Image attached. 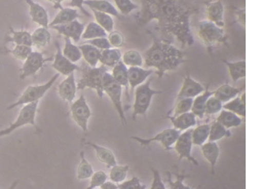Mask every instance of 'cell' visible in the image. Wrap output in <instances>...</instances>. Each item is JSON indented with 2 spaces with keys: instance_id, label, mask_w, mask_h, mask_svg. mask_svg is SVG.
<instances>
[{
  "instance_id": "26",
  "label": "cell",
  "mask_w": 263,
  "mask_h": 189,
  "mask_svg": "<svg viewBox=\"0 0 263 189\" xmlns=\"http://www.w3.org/2000/svg\"><path fill=\"white\" fill-rule=\"evenodd\" d=\"M213 94V92L209 90V84L205 87V90L203 93L197 96L196 98L193 99V104H192V108L191 112L197 118L203 119L205 114V104L209 100V97H211Z\"/></svg>"
},
{
  "instance_id": "12",
  "label": "cell",
  "mask_w": 263,
  "mask_h": 189,
  "mask_svg": "<svg viewBox=\"0 0 263 189\" xmlns=\"http://www.w3.org/2000/svg\"><path fill=\"white\" fill-rule=\"evenodd\" d=\"M49 61H53V58H45L44 54L39 51H32L30 55L24 60V66L22 68L21 79H25L29 77H35L37 72L43 69L45 64Z\"/></svg>"
},
{
  "instance_id": "11",
  "label": "cell",
  "mask_w": 263,
  "mask_h": 189,
  "mask_svg": "<svg viewBox=\"0 0 263 189\" xmlns=\"http://www.w3.org/2000/svg\"><path fill=\"white\" fill-rule=\"evenodd\" d=\"M191 136H192V128L181 131L173 147L178 155V161L185 158L189 162L193 163L194 165L198 166L199 162L192 156L193 143H192Z\"/></svg>"
},
{
  "instance_id": "40",
  "label": "cell",
  "mask_w": 263,
  "mask_h": 189,
  "mask_svg": "<svg viewBox=\"0 0 263 189\" xmlns=\"http://www.w3.org/2000/svg\"><path fill=\"white\" fill-rule=\"evenodd\" d=\"M122 61L126 67H142L144 65L143 56L136 50H127L122 55Z\"/></svg>"
},
{
  "instance_id": "9",
  "label": "cell",
  "mask_w": 263,
  "mask_h": 189,
  "mask_svg": "<svg viewBox=\"0 0 263 189\" xmlns=\"http://www.w3.org/2000/svg\"><path fill=\"white\" fill-rule=\"evenodd\" d=\"M70 115L84 134H88V123L93 116V113L87 103L85 96L80 94L78 100H74L70 105Z\"/></svg>"
},
{
  "instance_id": "55",
  "label": "cell",
  "mask_w": 263,
  "mask_h": 189,
  "mask_svg": "<svg viewBox=\"0 0 263 189\" xmlns=\"http://www.w3.org/2000/svg\"><path fill=\"white\" fill-rule=\"evenodd\" d=\"M101 189H119L118 184L111 181H106L101 186Z\"/></svg>"
},
{
  "instance_id": "31",
  "label": "cell",
  "mask_w": 263,
  "mask_h": 189,
  "mask_svg": "<svg viewBox=\"0 0 263 189\" xmlns=\"http://www.w3.org/2000/svg\"><path fill=\"white\" fill-rule=\"evenodd\" d=\"M12 36H7L5 38V44L7 43H15L20 46H28L32 47L31 33L26 30H18L16 31L12 26H9Z\"/></svg>"
},
{
  "instance_id": "34",
  "label": "cell",
  "mask_w": 263,
  "mask_h": 189,
  "mask_svg": "<svg viewBox=\"0 0 263 189\" xmlns=\"http://www.w3.org/2000/svg\"><path fill=\"white\" fill-rule=\"evenodd\" d=\"M62 53L63 55L70 60V62L74 64L79 62L82 58V54H81L79 47L72 44L71 40L66 38V37H65V46L63 48Z\"/></svg>"
},
{
  "instance_id": "54",
  "label": "cell",
  "mask_w": 263,
  "mask_h": 189,
  "mask_svg": "<svg viewBox=\"0 0 263 189\" xmlns=\"http://www.w3.org/2000/svg\"><path fill=\"white\" fill-rule=\"evenodd\" d=\"M235 16L238 20V23L241 24L242 26H245V9H237L235 11Z\"/></svg>"
},
{
  "instance_id": "49",
  "label": "cell",
  "mask_w": 263,
  "mask_h": 189,
  "mask_svg": "<svg viewBox=\"0 0 263 189\" xmlns=\"http://www.w3.org/2000/svg\"><path fill=\"white\" fill-rule=\"evenodd\" d=\"M107 40L111 47L120 48L124 45V37L123 34L118 30H113L107 34Z\"/></svg>"
},
{
  "instance_id": "48",
  "label": "cell",
  "mask_w": 263,
  "mask_h": 189,
  "mask_svg": "<svg viewBox=\"0 0 263 189\" xmlns=\"http://www.w3.org/2000/svg\"><path fill=\"white\" fill-rule=\"evenodd\" d=\"M90 179H91L90 184L87 189H95L97 187H101V185L107 181L108 176L103 171H98V172H93Z\"/></svg>"
},
{
  "instance_id": "19",
  "label": "cell",
  "mask_w": 263,
  "mask_h": 189,
  "mask_svg": "<svg viewBox=\"0 0 263 189\" xmlns=\"http://www.w3.org/2000/svg\"><path fill=\"white\" fill-rule=\"evenodd\" d=\"M25 2L29 6V15L31 16L32 22L39 24L42 27L48 28L49 22L47 10L34 0H25Z\"/></svg>"
},
{
  "instance_id": "25",
  "label": "cell",
  "mask_w": 263,
  "mask_h": 189,
  "mask_svg": "<svg viewBox=\"0 0 263 189\" xmlns=\"http://www.w3.org/2000/svg\"><path fill=\"white\" fill-rule=\"evenodd\" d=\"M84 5L95 11L108 14L110 16H116L119 18L122 17L116 7L108 0H85Z\"/></svg>"
},
{
  "instance_id": "41",
  "label": "cell",
  "mask_w": 263,
  "mask_h": 189,
  "mask_svg": "<svg viewBox=\"0 0 263 189\" xmlns=\"http://www.w3.org/2000/svg\"><path fill=\"white\" fill-rule=\"evenodd\" d=\"M92 11H93L96 23L101 26L105 31L107 32V34L114 30L113 16H110L108 14H105V13H101V12L95 11V10H92Z\"/></svg>"
},
{
  "instance_id": "20",
  "label": "cell",
  "mask_w": 263,
  "mask_h": 189,
  "mask_svg": "<svg viewBox=\"0 0 263 189\" xmlns=\"http://www.w3.org/2000/svg\"><path fill=\"white\" fill-rule=\"evenodd\" d=\"M245 89H246L245 85L242 87H234L230 85L229 83H226L216 89L213 92V96L216 97L220 102L226 103L232 99L238 97L243 92H245Z\"/></svg>"
},
{
  "instance_id": "5",
  "label": "cell",
  "mask_w": 263,
  "mask_h": 189,
  "mask_svg": "<svg viewBox=\"0 0 263 189\" xmlns=\"http://www.w3.org/2000/svg\"><path fill=\"white\" fill-rule=\"evenodd\" d=\"M152 79H147L143 84L135 88L134 92V103L132 119L136 120L137 116H146L151 106L153 98L155 94H162L163 91L154 90L152 86Z\"/></svg>"
},
{
  "instance_id": "58",
  "label": "cell",
  "mask_w": 263,
  "mask_h": 189,
  "mask_svg": "<svg viewBox=\"0 0 263 189\" xmlns=\"http://www.w3.org/2000/svg\"><path fill=\"white\" fill-rule=\"evenodd\" d=\"M64 1H65V0H60V3H62Z\"/></svg>"
},
{
  "instance_id": "30",
  "label": "cell",
  "mask_w": 263,
  "mask_h": 189,
  "mask_svg": "<svg viewBox=\"0 0 263 189\" xmlns=\"http://www.w3.org/2000/svg\"><path fill=\"white\" fill-rule=\"evenodd\" d=\"M79 48H80L82 57L85 60L86 64H88L92 68H96L98 66V64L100 63L101 50L89 44H83V45L79 46Z\"/></svg>"
},
{
  "instance_id": "42",
  "label": "cell",
  "mask_w": 263,
  "mask_h": 189,
  "mask_svg": "<svg viewBox=\"0 0 263 189\" xmlns=\"http://www.w3.org/2000/svg\"><path fill=\"white\" fill-rule=\"evenodd\" d=\"M110 174H109V179L110 181L115 182L117 184L123 182L126 180L127 174L129 171V166L128 165H117L113 166L110 168Z\"/></svg>"
},
{
  "instance_id": "57",
  "label": "cell",
  "mask_w": 263,
  "mask_h": 189,
  "mask_svg": "<svg viewBox=\"0 0 263 189\" xmlns=\"http://www.w3.org/2000/svg\"><path fill=\"white\" fill-rule=\"evenodd\" d=\"M17 184H18V181H14V182L12 183V185H11L8 189H16V186H17Z\"/></svg>"
},
{
  "instance_id": "18",
  "label": "cell",
  "mask_w": 263,
  "mask_h": 189,
  "mask_svg": "<svg viewBox=\"0 0 263 189\" xmlns=\"http://www.w3.org/2000/svg\"><path fill=\"white\" fill-rule=\"evenodd\" d=\"M128 71V83L129 89L133 92L135 88L143 84L155 71L153 69H143L142 67H129Z\"/></svg>"
},
{
  "instance_id": "7",
  "label": "cell",
  "mask_w": 263,
  "mask_h": 189,
  "mask_svg": "<svg viewBox=\"0 0 263 189\" xmlns=\"http://www.w3.org/2000/svg\"><path fill=\"white\" fill-rule=\"evenodd\" d=\"M60 77L59 73L54 74L51 79H49L47 82L44 84H40V85H30L27 87L24 91V93L22 96L17 99L16 103L10 104L7 109L11 110L17 106H22L24 104H28V103H35V102H40V100L42 98H44V96L47 94V91L53 86L55 81Z\"/></svg>"
},
{
  "instance_id": "32",
  "label": "cell",
  "mask_w": 263,
  "mask_h": 189,
  "mask_svg": "<svg viewBox=\"0 0 263 189\" xmlns=\"http://www.w3.org/2000/svg\"><path fill=\"white\" fill-rule=\"evenodd\" d=\"M219 113L220 114L216 121L222 126H224L227 129H230L232 127H238L243 123V118L237 116L236 114L232 113L231 111L222 109Z\"/></svg>"
},
{
  "instance_id": "1",
  "label": "cell",
  "mask_w": 263,
  "mask_h": 189,
  "mask_svg": "<svg viewBox=\"0 0 263 189\" xmlns=\"http://www.w3.org/2000/svg\"><path fill=\"white\" fill-rule=\"evenodd\" d=\"M140 11L135 15L139 26H145L153 21L163 35L174 36L182 47L195 44L190 20L200 13L196 0H138Z\"/></svg>"
},
{
  "instance_id": "14",
  "label": "cell",
  "mask_w": 263,
  "mask_h": 189,
  "mask_svg": "<svg viewBox=\"0 0 263 189\" xmlns=\"http://www.w3.org/2000/svg\"><path fill=\"white\" fill-rule=\"evenodd\" d=\"M58 32L60 35H63L66 38L74 41L76 43L81 40V36L84 31L85 25L80 23L78 20H74L69 24H61V25H55L50 27Z\"/></svg>"
},
{
  "instance_id": "3",
  "label": "cell",
  "mask_w": 263,
  "mask_h": 189,
  "mask_svg": "<svg viewBox=\"0 0 263 189\" xmlns=\"http://www.w3.org/2000/svg\"><path fill=\"white\" fill-rule=\"evenodd\" d=\"M196 32L209 53H212L218 46L227 45L228 37L224 27H220L208 20L201 21L197 24Z\"/></svg>"
},
{
  "instance_id": "38",
  "label": "cell",
  "mask_w": 263,
  "mask_h": 189,
  "mask_svg": "<svg viewBox=\"0 0 263 189\" xmlns=\"http://www.w3.org/2000/svg\"><path fill=\"white\" fill-rule=\"evenodd\" d=\"M93 174V166L86 159L84 152H80V163L77 171V178L78 181L88 180Z\"/></svg>"
},
{
  "instance_id": "52",
  "label": "cell",
  "mask_w": 263,
  "mask_h": 189,
  "mask_svg": "<svg viewBox=\"0 0 263 189\" xmlns=\"http://www.w3.org/2000/svg\"><path fill=\"white\" fill-rule=\"evenodd\" d=\"M86 44L92 45L95 47H97L100 50H103V49H108L111 48V46L109 44L107 37H101V38H96V39L88 40L86 41Z\"/></svg>"
},
{
  "instance_id": "51",
  "label": "cell",
  "mask_w": 263,
  "mask_h": 189,
  "mask_svg": "<svg viewBox=\"0 0 263 189\" xmlns=\"http://www.w3.org/2000/svg\"><path fill=\"white\" fill-rule=\"evenodd\" d=\"M152 172H153V181H152L151 187L148 189H167L164 181H162L159 171L157 169L152 168Z\"/></svg>"
},
{
  "instance_id": "28",
  "label": "cell",
  "mask_w": 263,
  "mask_h": 189,
  "mask_svg": "<svg viewBox=\"0 0 263 189\" xmlns=\"http://www.w3.org/2000/svg\"><path fill=\"white\" fill-rule=\"evenodd\" d=\"M222 62L228 67L231 79L234 83L237 82L239 79L246 78V61L245 60L231 62L223 59Z\"/></svg>"
},
{
  "instance_id": "39",
  "label": "cell",
  "mask_w": 263,
  "mask_h": 189,
  "mask_svg": "<svg viewBox=\"0 0 263 189\" xmlns=\"http://www.w3.org/2000/svg\"><path fill=\"white\" fill-rule=\"evenodd\" d=\"M223 109L231 111L241 118L246 117V103L241 101L239 96L229 101L228 103H223Z\"/></svg>"
},
{
  "instance_id": "13",
  "label": "cell",
  "mask_w": 263,
  "mask_h": 189,
  "mask_svg": "<svg viewBox=\"0 0 263 189\" xmlns=\"http://www.w3.org/2000/svg\"><path fill=\"white\" fill-rule=\"evenodd\" d=\"M55 47H56V53L53 58V63L51 64V67L57 71V73L68 77L70 73L81 70V68L78 67L77 64L70 62L68 58L63 55L62 48L60 47L59 42L57 41L55 42Z\"/></svg>"
},
{
  "instance_id": "10",
  "label": "cell",
  "mask_w": 263,
  "mask_h": 189,
  "mask_svg": "<svg viewBox=\"0 0 263 189\" xmlns=\"http://www.w3.org/2000/svg\"><path fill=\"white\" fill-rule=\"evenodd\" d=\"M180 133L181 131H179L174 127H169V128H165L164 130L158 133L154 137H151V138L132 136V139L138 142L142 146H147V147H148L152 143H159L160 145H162L165 150H172V147L178 139V135Z\"/></svg>"
},
{
  "instance_id": "33",
  "label": "cell",
  "mask_w": 263,
  "mask_h": 189,
  "mask_svg": "<svg viewBox=\"0 0 263 189\" xmlns=\"http://www.w3.org/2000/svg\"><path fill=\"white\" fill-rule=\"evenodd\" d=\"M32 44L37 48H43L47 47L51 41V34L48 28L40 26L39 28L35 29L31 34Z\"/></svg>"
},
{
  "instance_id": "22",
  "label": "cell",
  "mask_w": 263,
  "mask_h": 189,
  "mask_svg": "<svg viewBox=\"0 0 263 189\" xmlns=\"http://www.w3.org/2000/svg\"><path fill=\"white\" fill-rule=\"evenodd\" d=\"M167 119L172 123L174 128L178 129L179 131H184L197 125V117L191 111L178 115L177 117L167 115Z\"/></svg>"
},
{
  "instance_id": "56",
  "label": "cell",
  "mask_w": 263,
  "mask_h": 189,
  "mask_svg": "<svg viewBox=\"0 0 263 189\" xmlns=\"http://www.w3.org/2000/svg\"><path fill=\"white\" fill-rule=\"evenodd\" d=\"M48 1L54 4V8L59 9V10L63 8L62 5L60 3V0H48Z\"/></svg>"
},
{
  "instance_id": "17",
  "label": "cell",
  "mask_w": 263,
  "mask_h": 189,
  "mask_svg": "<svg viewBox=\"0 0 263 189\" xmlns=\"http://www.w3.org/2000/svg\"><path fill=\"white\" fill-rule=\"evenodd\" d=\"M77 91H78V86H77V79H76L74 72L68 75L66 79H64L57 87V92L59 97L62 99L63 101L68 103H71L76 100Z\"/></svg>"
},
{
  "instance_id": "15",
  "label": "cell",
  "mask_w": 263,
  "mask_h": 189,
  "mask_svg": "<svg viewBox=\"0 0 263 189\" xmlns=\"http://www.w3.org/2000/svg\"><path fill=\"white\" fill-rule=\"evenodd\" d=\"M204 90H205V87L201 84L200 82L192 79L190 77V74L188 73L184 78L182 86L178 92L176 101L181 100V99H194L197 96L203 93Z\"/></svg>"
},
{
  "instance_id": "44",
  "label": "cell",
  "mask_w": 263,
  "mask_h": 189,
  "mask_svg": "<svg viewBox=\"0 0 263 189\" xmlns=\"http://www.w3.org/2000/svg\"><path fill=\"white\" fill-rule=\"evenodd\" d=\"M116 4L117 10L123 16H128L132 11L138 10L139 5L132 0H114Z\"/></svg>"
},
{
  "instance_id": "59",
  "label": "cell",
  "mask_w": 263,
  "mask_h": 189,
  "mask_svg": "<svg viewBox=\"0 0 263 189\" xmlns=\"http://www.w3.org/2000/svg\"><path fill=\"white\" fill-rule=\"evenodd\" d=\"M47 1H48V0H47Z\"/></svg>"
},
{
  "instance_id": "24",
  "label": "cell",
  "mask_w": 263,
  "mask_h": 189,
  "mask_svg": "<svg viewBox=\"0 0 263 189\" xmlns=\"http://www.w3.org/2000/svg\"><path fill=\"white\" fill-rule=\"evenodd\" d=\"M127 69L128 68L123 63V61H121V62L117 64L116 66H114L112 68L111 75L118 84H120L121 86L124 88L125 96L129 100L130 98H129V93H128L129 83H128V71H127Z\"/></svg>"
},
{
  "instance_id": "29",
  "label": "cell",
  "mask_w": 263,
  "mask_h": 189,
  "mask_svg": "<svg viewBox=\"0 0 263 189\" xmlns=\"http://www.w3.org/2000/svg\"><path fill=\"white\" fill-rule=\"evenodd\" d=\"M79 16V13L78 10L74 8H70V7H67V8L60 9V11L58 12V14L55 16L53 21L48 24V28L55 26V25H61V24H69L70 22L78 20Z\"/></svg>"
},
{
  "instance_id": "46",
  "label": "cell",
  "mask_w": 263,
  "mask_h": 189,
  "mask_svg": "<svg viewBox=\"0 0 263 189\" xmlns=\"http://www.w3.org/2000/svg\"><path fill=\"white\" fill-rule=\"evenodd\" d=\"M167 175H168V179L166 181L169 183L170 189H192L189 185L184 183V180L188 177L187 175L175 174V176H176L175 181H173V179H172V174L168 172Z\"/></svg>"
},
{
  "instance_id": "37",
  "label": "cell",
  "mask_w": 263,
  "mask_h": 189,
  "mask_svg": "<svg viewBox=\"0 0 263 189\" xmlns=\"http://www.w3.org/2000/svg\"><path fill=\"white\" fill-rule=\"evenodd\" d=\"M209 129H210V125L209 124H203L197 126L195 128H192V143L193 146H200L201 147L202 144H204L208 141L209 136Z\"/></svg>"
},
{
  "instance_id": "45",
  "label": "cell",
  "mask_w": 263,
  "mask_h": 189,
  "mask_svg": "<svg viewBox=\"0 0 263 189\" xmlns=\"http://www.w3.org/2000/svg\"><path fill=\"white\" fill-rule=\"evenodd\" d=\"M222 109H223V103L220 102L213 94L211 97H209L206 104H205V111H204L205 116L215 115Z\"/></svg>"
},
{
  "instance_id": "36",
  "label": "cell",
  "mask_w": 263,
  "mask_h": 189,
  "mask_svg": "<svg viewBox=\"0 0 263 189\" xmlns=\"http://www.w3.org/2000/svg\"><path fill=\"white\" fill-rule=\"evenodd\" d=\"M232 133L230 129H227L224 126H222L217 121H214L212 124H210L209 129V141L217 142L226 137H231Z\"/></svg>"
},
{
  "instance_id": "43",
  "label": "cell",
  "mask_w": 263,
  "mask_h": 189,
  "mask_svg": "<svg viewBox=\"0 0 263 189\" xmlns=\"http://www.w3.org/2000/svg\"><path fill=\"white\" fill-rule=\"evenodd\" d=\"M192 104H193V99H181V100L176 101L173 109L169 112V113L173 112V114H168V115L177 117L178 115L190 112L192 108Z\"/></svg>"
},
{
  "instance_id": "27",
  "label": "cell",
  "mask_w": 263,
  "mask_h": 189,
  "mask_svg": "<svg viewBox=\"0 0 263 189\" xmlns=\"http://www.w3.org/2000/svg\"><path fill=\"white\" fill-rule=\"evenodd\" d=\"M122 52L119 48H108L101 50V56H100V62L101 66L108 68H113L117 64L122 61Z\"/></svg>"
},
{
  "instance_id": "35",
  "label": "cell",
  "mask_w": 263,
  "mask_h": 189,
  "mask_svg": "<svg viewBox=\"0 0 263 189\" xmlns=\"http://www.w3.org/2000/svg\"><path fill=\"white\" fill-rule=\"evenodd\" d=\"M101 37H107V32L96 22H91L86 25L83 34L81 36V39L88 41V40L96 39Z\"/></svg>"
},
{
  "instance_id": "53",
  "label": "cell",
  "mask_w": 263,
  "mask_h": 189,
  "mask_svg": "<svg viewBox=\"0 0 263 189\" xmlns=\"http://www.w3.org/2000/svg\"><path fill=\"white\" fill-rule=\"evenodd\" d=\"M84 1L85 0H70V3L68 4V7L80 9L84 15L87 16H91V15L84 9Z\"/></svg>"
},
{
  "instance_id": "16",
  "label": "cell",
  "mask_w": 263,
  "mask_h": 189,
  "mask_svg": "<svg viewBox=\"0 0 263 189\" xmlns=\"http://www.w3.org/2000/svg\"><path fill=\"white\" fill-rule=\"evenodd\" d=\"M205 5V14L208 21L216 24L220 27H224V4L223 0H214L210 2H203Z\"/></svg>"
},
{
  "instance_id": "21",
  "label": "cell",
  "mask_w": 263,
  "mask_h": 189,
  "mask_svg": "<svg viewBox=\"0 0 263 189\" xmlns=\"http://www.w3.org/2000/svg\"><path fill=\"white\" fill-rule=\"evenodd\" d=\"M201 154L211 166V174H215L217 162L220 156V148L217 142L206 141L201 146Z\"/></svg>"
},
{
  "instance_id": "8",
  "label": "cell",
  "mask_w": 263,
  "mask_h": 189,
  "mask_svg": "<svg viewBox=\"0 0 263 189\" xmlns=\"http://www.w3.org/2000/svg\"><path fill=\"white\" fill-rule=\"evenodd\" d=\"M38 105L39 102H35V103H28V104H24L22 107V109L20 111L18 117L16 119L14 123H12L8 127L0 130V137L6 136L9 134L14 133L17 128L25 126V125H30L34 126L37 130V133H40V129L37 124H36V114L38 110Z\"/></svg>"
},
{
  "instance_id": "4",
  "label": "cell",
  "mask_w": 263,
  "mask_h": 189,
  "mask_svg": "<svg viewBox=\"0 0 263 189\" xmlns=\"http://www.w3.org/2000/svg\"><path fill=\"white\" fill-rule=\"evenodd\" d=\"M108 71V69L104 66L92 68L88 64L84 63L81 68V79L77 83L78 90H84L86 88L93 89L99 98H103V88H102V80L103 74Z\"/></svg>"
},
{
  "instance_id": "2",
  "label": "cell",
  "mask_w": 263,
  "mask_h": 189,
  "mask_svg": "<svg viewBox=\"0 0 263 189\" xmlns=\"http://www.w3.org/2000/svg\"><path fill=\"white\" fill-rule=\"evenodd\" d=\"M153 38V44L145 52L144 66L147 69H155L159 79L168 71H175L186 62L185 53L174 47L168 41L157 39L154 33L147 30Z\"/></svg>"
},
{
  "instance_id": "47",
  "label": "cell",
  "mask_w": 263,
  "mask_h": 189,
  "mask_svg": "<svg viewBox=\"0 0 263 189\" xmlns=\"http://www.w3.org/2000/svg\"><path fill=\"white\" fill-rule=\"evenodd\" d=\"M33 51L32 47H28V46H20V45H16V47H14L13 49L9 50V53H11L12 55L14 56L17 60L21 61H24L28 56L30 55Z\"/></svg>"
},
{
  "instance_id": "6",
  "label": "cell",
  "mask_w": 263,
  "mask_h": 189,
  "mask_svg": "<svg viewBox=\"0 0 263 189\" xmlns=\"http://www.w3.org/2000/svg\"><path fill=\"white\" fill-rule=\"evenodd\" d=\"M102 88H103V92L108 96L111 102L113 103L115 109L119 114V117L121 119L122 124L124 126H126V118L124 115V105L122 102L123 87L117 83L114 79L112 78L111 73L106 71L103 74Z\"/></svg>"
},
{
  "instance_id": "50",
  "label": "cell",
  "mask_w": 263,
  "mask_h": 189,
  "mask_svg": "<svg viewBox=\"0 0 263 189\" xmlns=\"http://www.w3.org/2000/svg\"><path fill=\"white\" fill-rule=\"evenodd\" d=\"M119 189H146V185L137 177H132L128 181L118 184Z\"/></svg>"
},
{
  "instance_id": "23",
  "label": "cell",
  "mask_w": 263,
  "mask_h": 189,
  "mask_svg": "<svg viewBox=\"0 0 263 189\" xmlns=\"http://www.w3.org/2000/svg\"><path fill=\"white\" fill-rule=\"evenodd\" d=\"M86 145L93 148L95 152H96V156H97V158L99 159V161H101V163L105 164L107 168H111V167L118 164L114 153L108 148L97 145V144L92 143V142H86Z\"/></svg>"
}]
</instances>
